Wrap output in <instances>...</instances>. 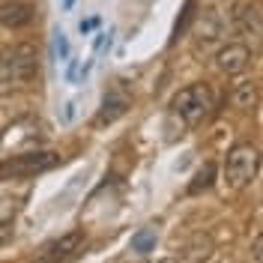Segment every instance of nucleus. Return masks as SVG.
Returning <instances> with one entry per match:
<instances>
[{
  "instance_id": "nucleus-20",
  "label": "nucleus",
  "mask_w": 263,
  "mask_h": 263,
  "mask_svg": "<svg viewBox=\"0 0 263 263\" xmlns=\"http://www.w3.org/2000/svg\"><path fill=\"white\" fill-rule=\"evenodd\" d=\"M75 108H78V102H69V105H66V111H63V123H72V120H75Z\"/></svg>"
},
{
  "instance_id": "nucleus-16",
  "label": "nucleus",
  "mask_w": 263,
  "mask_h": 263,
  "mask_svg": "<svg viewBox=\"0 0 263 263\" xmlns=\"http://www.w3.org/2000/svg\"><path fill=\"white\" fill-rule=\"evenodd\" d=\"M51 48H54V57H57V60H69V39H66V33H54V45H51Z\"/></svg>"
},
{
  "instance_id": "nucleus-3",
  "label": "nucleus",
  "mask_w": 263,
  "mask_h": 263,
  "mask_svg": "<svg viewBox=\"0 0 263 263\" xmlns=\"http://www.w3.org/2000/svg\"><path fill=\"white\" fill-rule=\"evenodd\" d=\"M60 156L51 149H30V153H18L9 156L6 162H0V180H21V177H36L45 174L51 167H57Z\"/></svg>"
},
{
  "instance_id": "nucleus-17",
  "label": "nucleus",
  "mask_w": 263,
  "mask_h": 263,
  "mask_svg": "<svg viewBox=\"0 0 263 263\" xmlns=\"http://www.w3.org/2000/svg\"><path fill=\"white\" fill-rule=\"evenodd\" d=\"M192 9H195V0H189V3H185V12H182V18L177 21V27H174V36H180V33L185 30V24H189V21H192V15H195Z\"/></svg>"
},
{
  "instance_id": "nucleus-6",
  "label": "nucleus",
  "mask_w": 263,
  "mask_h": 263,
  "mask_svg": "<svg viewBox=\"0 0 263 263\" xmlns=\"http://www.w3.org/2000/svg\"><path fill=\"white\" fill-rule=\"evenodd\" d=\"M248 63H251V51L242 42H228V45H221L215 51V66L224 75H239V72L248 69Z\"/></svg>"
},
{
  "instance_id": "nucleus-5",
  "label": "nucleus",
  "mask_w": 263,
  "mask_h": 263,
  "mask_svg": "<svg viewBox=\"0 0 263 263\" xmlns=\"http://www.w3.org/2000/svg\"><path fill=\"white\" fill-rule=\"evenodd\" d=\"M81 242H84V230H69L63 236H57L54 242H48L33 263H69L78 254Z\"/></svg>"
},
{
  "instance_id": "nucleus-1",
  "label": "nucleus",
  "mask_w": 263,
  "mask_h": 263,
  "mask_svg": "<svg viewBox=\"0 0 263 263\" xmlns=\"http://www.w3.org/2000/svg\"><path fill=\"white\" fill-rule=\"evenodd\" d=\"M171 108L177 117H182L185 126H197L213 114V90L206 84H189L171 99Z\"/></svg>"
},
{
  "instance_id": "nucleus-18",
  "label": "nucleus",
  "mask_w": 263,
  "mask_h": 263,
  "mask_svg": "<svg viewBox=\"0 0 263 263\" xmlns=\"http://www.w3.org/2000/svg\"><path fill=\"white\" fill-rule=\"evenodd\" d=\"M251 257L257 263H263V233H257V239L251 242Z\"/></svg>"
},
{
  "instance_id": "nucleus-8",
  "label": "nucleus",
  "mask_w": 263,
  "mask_h": 263,
  "mask_svg": "<svg viewBox=\"0 0 263 263\" xmlns=\"http://www.w3.org/2000/svg\"><path fill=\"white\" fill-rule=\"evenodd\" d=\"M126 111H129V99L120 96V93H108L105 102H102V108H99V114H96V126L99 129H102V126H111V123H117Z\"/></svg>"
},
{
  "instance_id": "nucleus-10",
  "label": "nucleus",
  "mask_w": 263,
  "mask_h": 263,
  "mask_svg": "<svg viewBox=\"0 0 263 263\" xmlns=\"http://www.w3.org/2000/svg\"><path fill=\"white\" fill-rule=\"evenodd\" d=\"M210 257H213V239L210 236H195L185 246V251H182V260L185 263H206Z\"/></svg>"
},
{
  "instance_id": "nucleus-11",
  "label": "nucleus",
  "mask_w": 263,
  "mask_h": 263,
  "mask_svg": "<svg viewBox=\"0 0 263 263\" xmlns=\"http://www.w3.org/2000/svg\"><path fill=\"white\" fill-rule=\"evenodd\" d=\"M239 27L242 30H248L251 36H263V15L257 6H251V3H246V6H239Z\"/></svg>"
},
{
  "instance_id": "nucleus-23",
  "label": "nucleus",
  "mask_w": 263,
  "mask_h": 263,
  "mask_svg": "<svg viewBox=\"0 0 263 263\" xmlns=\"http://www.w3.org/2000/svg\"><path fill=\"white\" fill-rule=\"evenodd\" d=\"M159 263H180V260H174V257H164V260H159Z\"/></svg>"
},
{
  "instance_id": "nucleus-22",
  "label": "nucleus",
  "mask_w": 263,
  "mask_h": 263,
  "mask_svg": "<svg viewBox=\"0 0 263 263\" xmlns=\"http://www.w3.org/2000/svg\"><path fill=\"white\" fill-rule=\"evenodd\" d=\"M72 3H75V0H63V9H72Z\"/></svg>"
},
{
  "instance_id": "nucleus-14",
  "label": "nucleus",
  "mask_w": 263,
  "mask_h": 263,
  "mask_svg": "<svg viewBox=\"0 0 263 263\" xmlns=\"http://www.w3.org/2000/svg\"><path fill=\"white\" fill-rule=\"evenodd\" d=\"M156 248V230L153 228H144L138 230L135 236H132V251H138V254H149Z\"/></svg>"
},
{
  "instance_id": "nucleus-21",
  "label": "nucleus",
  "mask_w": 263,
  "mask_h": 263,
  "mask_svg": "<svg viewBox=\"0 0 263 263\" xmlns=\"http://www.w3.org/2000/svg\"><path fill=\"white\" fill-rule=\"evenodd\" d=\"M66 78H69V81H75V78H78V63H75L72 57H69V69H66Z\"/></svg>"
},
{
  "instance_id": "nucleus-7",
  "label": "nucleus",
  "mask_w": 263,
  "mask_h": 263,
  "mask_svg": "<svg viewBox=\"0 0 263 263\" xmlns=\"http://www.w3.org/2000/svg\"><path fill=\"white\" fill-rule=\"evenodd\" d=\"M33 21V6L24 0H6L0 3V27L6 30H21Z\"/></svg>"
},
{
  "instance_id": "nucleus-13",
  "label": "nucleus",
  "mask_w": 263,
  "mask_h": 263,
  "mask_svg": "<svg viewBox=\"0 0 263 263\" xmlns=\"http://www.w3.org/2000/svg\"><path fill=\"white\" fill-rule=\"evenodd\" d=\"M213 182H215V164L206 162V164H203V167L195 174V180H192V185H189V192H192V195H200V192L213 189Z\"/></svg>"
},
{
  "instance_id": "nucleus-12",
  "label": "nucleus",
  "mask_w": 263,
  "mask_h": 263,
  "mask_svg": "<svg viewBox=\"0 0 263 263\" xmlns=\"http://www.w3.org/2000/svg\"><path fill=\"white\" fill-rule=\"evenodd\" d=\"M230 102H233V105H236L239 111H251V108L257 105V84H254V81H242V84H236V90H233Z\"/></svg>"
},
{
  "instance_id": "nucleus-2",
  "label": "nucleus",
  "mask_w": 263,
  "mask_h": 263,
  "mask_svg": "<svg viewBox=\"0 0 263 263\" xmlns=\"http://www.w3.org/2000/svg\"><path fill=\"white\" fill-rule=\"evenodd\" d=\"M260 171V149L251 144H236L224 159V180L230 189H246L248 182L257 177Z\"/></svg>"
},
{
  "instance_id": "nucleus-19",
  "label": "nucleus",
  "mask_w": 263,
  "mask_h": 263,
  "mask_svg": "<svg viewBox=\"0 0 263 263\" xmlns=\"http://www.w3.org/2000/svg\"><path fill=\"white\" fill-rule=\"evenodd\" d=\"M96 27H99V18H87V21L78 24V30L81 33H90V30H96Z\"/></svg>"
},
{
  "instance_id": "nucleus-9",
  "label": "nucleus",
  "mask_w": 263,
  "mask_h": 263,
  "mask_svg": "<svg viewBox=\"0 0 263 263\" xmlns=\"http://www.w3.org/2000/svg\"><path fill=\"white\" fill-rule=\"evenodd\" d=\"M221 33H224V24H221V18H215L213 12L210 15H203V24L197 27V42H195V51H206L210 45H215L218 39H221Z\"/></svg>"
},
{
  "instance_id": "nucleus-4",
  "label": "nucleus",
  "mask_w": 263,
  "mask_h": 263,
  "mask_svg": "<svg viewBox=\"0 0 263 263\" xmlns=\"http://www.w3.org/2000/svg\"><path fill=\"white\" fill-rule=\"evenodd\" d=\"M0 72L9 81H33L39 75V51L30 42L12 45L0 54Z\"/></svg>"
},
{
  "instance_id": "nucleus-15",
  "label": "nucleus",
  "mask_w": 263,
  "mask_h": 263,
  "mask_svg": "<svg viewBox=\"0 0 263 263\" xmlns=\"http://www.w3.org/2000/svg\"><path fill=\"white\" fill-rule=\"evenodd\" d=\"M12 236H15V218L12 215H3L0 218V246L12 242Z\"/></svg>"
}]
</instances>
